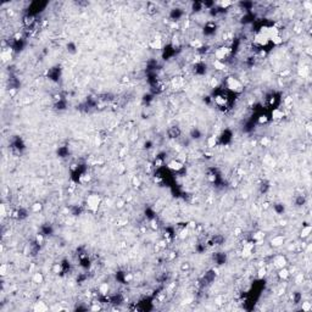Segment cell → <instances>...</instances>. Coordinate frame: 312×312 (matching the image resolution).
Returning a JSON list of instances; mask_svg holds the SVG:
<instances>
[{
	"mask_svg": "<svg viewBox=\"0 0 312 312\" xmlns=\"http://www.w3.org/2000/svg\"><path fill=\"white\" fill-rule=\"evenodd\" d=\"M226 84H227L228 89L235 91V93H239V91H242L243 88H244L243 83H242L239 79H238V78H235V77H228V78L226 79Z\"/></svg>",
	"mask_w": 312,
	"mask_h": 312,
	"instance_id": "6da1fadb",
	"label": "cell"
},
{
	"mask_svg": "<svg viewBox=\"0 0 312 312\" xmlns=\"http://www.w3.org/2000/svg\"><path fill=\"white\" fill-rule=\"evenodd\" d=\"M310 233H311V227H310V226H306V227H304L302 230H301V236H302V238H307V236L310 235Z\"/></svg>",
	"mask_w": 312,
	"mask_h": 312,
	"instance_id": "30bf717a",
	"label": "cell"
},
{
	"mask_svg": "<svg viewBox=\"0 0 312 312\" xmlns=\"http://www.w3.org/2000/svg\"><path fill=\"white\" fill-rule=\"evenodd\" d=\"M35 311H45V310H48L49 307L48 306H45L44 305V302H35V305H34V307H33Z\"/></svg>",
	"mask_w": 312,
	"mask_h": 312,
	"instance_id": "ba28073f",
	"label": "cell"
},
{
	"mask_svg": "<svg viewBox=\"0 0 312 312\" xmlns=\"http://www.w3.org/2000/svg\"><path fill=\"white\" fill-rule=\"evenodd\" d=\"M87 204H88V209L90 211H97L100 205V198L98 195H90L87 199Z\"/></svg>",
	"mask_w": 312,
	"mask_h": 312,
	"instance_id": "7a4b0ae2",
	"label": "cell"
},
{
	"mask_svg": "<svg viewBox=\"0 0 312 312\" xmlns=\"http://www.w3.org/2000/svg\"><path fill=\"white\" fill-rule=\"evenodd\" d=\"M273 262H274V266L278 267V268H282V267H285V266H287V260H285V257H284L283 255L276 256V257H274V260H273Z\"/></svg>",
	"mask_w": 312,
	"mask_h": 312,
	"instance_id": "3957f363",
	"label": "cell"
},
{
	"mask_svg": "<svg viewBox=\"0 0 312 312\" xmlns=\"http://www.w3.org/2000/svg\"><path fill=\"white\" fill-rule=\"evenodd\" d=\"M168 168H171V170H173V171H180V170H183V163L180 162V161H178V160H172L171 162H168Z\"/></svg>",
	"mask_w": 312,
	"mask_h": 312,
	"instance_id": "277c9868",
	"label": "cell"
},
{
	"mask_svg": "<svg viewBox=\"0 0 312 312\" xmlns=\"http://www.w3.org/2000/svg\"><path fill=\"white\" fill-rule=\"evenodd\" d=\"M43 276H42V273H39V272H37V273H34L33 274V278H32V281H33V283H38V284H40V283H43Z\"/></svg>",
	"mask_w": 312,
	"mask_h": 312,
	"instance_id": "52a82bcc",
	"label": "cell"
},
{
	"mask_svg": "<svg viewBox=\"0 0 312 312\" xmlns=\"http://www.w3.org/2000/svg\"><path fill=\"white\" fill-rule=\"evenodd\" d=\"M31 209H32V211H33V212H35V213H37V212H39V211L43 209V205H42L40 203H34L33 205H31Z\"/></svg>",
	"mask_w": 312,
	"mask_h": 312,
	"instance_id": "9c48e42d",
	"label": "cell"
},
{
	"mask_svg": "<svg viewBox=\"0 0 312 312\" xmlns=\"http://www.w3.org/2000/svg\"><path fill=\"white\" fill-rule=\"evenodd\" d=\"M284 117V112L282 111L281 108H274L273 111H272V118L273 120H282Z\"/></svg>",
	"mask_w": 312,
	"mask_h": 312,
	"instance_id": "5b68a950",
	"label": "cell"
},
{
	"mask_svg": "<svg viewBox=\"0 0 312 312\" xmlns=\"http://www.w3.org/2000/svg\"><path fill=\"white\" fill-rule=\"evenodd\" d=\"M302 310L304 311H310L311 310V304L310 302H302Z\"/></svg>",
	"mask_w": 312,
	"mask_h": 312,
	"instance_id": "8fae6325",
	"label": "cell"
},
{
	"mask_svg": "<svg viewBox=\"0 0 312 312\" xmlns=\"http://www.w3.org/2000/svg\"><path fill=\"white\" fill-rule=\"evenodd\" d=\"M271 243H272L273 246H281L284 243V238L282 235H277V236H274L273 239L271 240Z\"/></svg>",
	"mask_w": 312,
	"mask_h": 312,
	"instance_id": "8992f818",
	"label": "cell"
}]
</instances>
